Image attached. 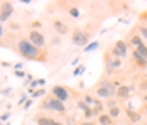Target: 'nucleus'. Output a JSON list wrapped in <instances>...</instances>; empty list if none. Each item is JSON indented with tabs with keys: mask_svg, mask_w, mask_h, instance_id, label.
<instances>
[{
	"mask_svg": "<svg viewBox=\"0 0 147 125\" xmlns=\"http://www.w3.org/2000/svg\"><path fill=\"white\" fill-rule=\"evenodd\" d=\"M69 15L76 19V17H80V10H78L76 7H71V9H69Z\"/></svg>",
	"mask_w": 147,
	"mask_h": 125,
	"instance_id": "28",
	"label": "nucleus"
},
{
	"mask_svg": "<svg viewBox=\"0 0 147 125\" xmlns=\"http://www.w3.org/2000/svg\"><path fill=\"white\" fill-rule=\"evenodd\" d=\"M83 117H85L86 120H91V118L95 117V115H93V110H91V108H88L86 111H83Z\"/></svg>",
	"mask_w": 147,
	"mask_h": 125,
	"instance_id": "27",
	"label": "nucleus"
},
{
	"mask_svg": "<svg viewBox=\"0 0 147 125\" xmlns=\"http://www.w3.org/2000/svg\"><path fill=\"white\" fill-rule=\"evenodd\" d=\"M76 107H78V108H80L81 111H86V110L90 108V107L86 105V103H85V101H83V100H78V103H76Z\"/></svg>",
	"mask_w": 147,
	"mask_h": 125,
	"instance_id": "23",
	"label": "nucleus"
},
{
	"mask_svg": "<svg viewBox=\"0 0 147 125\" xmlns=\"http://www.w3.org/2000/svg\"><path fill=\"white\" fill-rule=\"evenodd\" d=\"M120 115H122V108H120V107H113V108H110V110H108V117H110V118H112V120H117L118 117H120Z\"/></svg>",
	"mask_w": 147,
	"mask_h": 125,
	"instance_id": "17",
	"label": "nucleus"
},
{
	"mask_svg": "<svg viewBox=\"0 0 147 125\" xmlns=\"http://www.w3.org/2000/svg\"><path fill=\"white\" fill-rule=\"evenodd\" d=\"M30 83H32V76H30V74H27V78H26L24 84H30Z\"/></svg>",
	"mask_w": 147,
	"mask_h": 125,
	"instance_id": "31",
	"label": "nucleus"
},
{
	"mask_svg": "<svg viewBox=\"0 0 147 125\" xmlns=\"http://www.w3.org/2000/svg\"><path fill=\"white\" fill-rule=\"evenodd\" d=\"M83 73H85V64H81V66H76V68H74L73 76H80V74H83Z\"/></svg>",
	"mask_w": 147,
	"mask_h": 125,
	"instance_id": "25",
	"label": "nucleus"
},
{
	"mask_svg": "<svg viewBox=\"0 0 147 125\" xmlns=\"http://www.w3.org/2000/svg\"><path fill=\"white\" fill-rule=\"evenodd\" d=\"M98 125H113V120L108 117V113L98 115Z\"/></svg>",
	"mask_w": 147,
	"mask_h": 125,
	"instance_id": "16",
	"label": "nucleus"
},
{
	"mask_svg": "<svg viewBox=\"0 0 147 125\" xmlns=\"http://www.w3.org/2000/svg\"><path fill=\"white\" fill-rule=\"evenodd\" d=\"M127 117H129V120H130V124H139L140 120H142V115H140V111L134 110V108H127Z\"/></svg>",
	"mask_w": 147,
	"mask_h": 125,
	"instance_id": "14",
	"label": "nucleus"
},
{
	"mask_svg": "<svg viewBox=\"0 0 147 125\" xmlns=\"http://www.w3.org/2000/svg\"><path fill=\"white\" fill-rule=\"evenodd\" d=\"M53 122H54V118H51V117H37L36 118L37 125H51Z\"/></svg>",
	"mask_w": 147,
	"mask_h": 125,
	"instance_id": "18",
	"label": "nucleus"
},
{
	"mask_svg": "<svg viewBox=\"0 0 147 125\" xmlns=\"http://www.w3.org/2000/svg\"><path fill=\"white\" fill-rule=\"evenodd\" d=\"M9 117H10V113H9V111H5V113L0 117V122H5V120H9Z\"/></svg>",
	"mask_w": 147,
	"mask_h": 125,
	"instance_id": "30",
	"label": "nucleus"
},
{
	"mask_svg": "<svg viewBox=\"0 0 147 125\" xmlns=\"http://www.w3.org/2000/svg\"><path fill=\"white\" fill-rule=\"evenodd\" d=\"M103 107H105V105H103V101L96 98L95 105L91 107V110H93V115H96V117H98V115H102V113H103Z\"/></svg>",
	"mask_w": 147,
	"mask_h": 125,
	"instance_id": "15",
	"label": "nucleus"
},
{
	"mask_svg": "<svg viewBox=\"0 0 147 125\" xmlns=\"http://www.w3.org/2000/svg\"><path fill=\"white\" fill-rule=\"evenodd\" d=\"M132 86H129V84H120L117 88V91H115V95L118 98H122V100H127V98L130 97V93H132Z\"/></svg>",
	"mask_w": 147,
	"mask_h": 125,
	"instance_id": "10",
	"label": "nucleus"
},
{
	"mask_svg": "<svg viewBox=\"0 0 147 125\" xmlns=\"http://www.w3.org/2000/svg\"><path fill=\"white\" fill-rule=\"evenodd\" d=\"M137 34L142 37V39H147V29L144 26H139V30H137Z\"/></svg>",
	"mask_w": 147,
	"mask_h": 125,
	"instance_id": "24",
	"label": "nucleus"
},
{
	"mask_svg": "<svg viewBox=\"0 0 147 125\" xmlns=\"http://www.w3.org/2000/svg\"><path fill=\"white\" fill-rule=\"evenodd\" d=\"M53 27H54V30L58 32L59 36H66V34H69V27H68L63 20H53Z\"/></svg>",
	"mask_w": 147,
	"mask_h": 125,
	"instance_id": "11",
	"label": "nucleus"
},
{
	"mask_svg": "<svg viewBox=\"0 0 147 125\" xmlns=\"http://www.w3.org/2000/svg\"><path fill=\"white\" fill-rule=\"evenodd\" d=\"M51 125H64V124H63V122H59V120H54Z\"/></svg>",
	"mask_w": 147,
	"mask_h": 125,
	"instance_id": "36",
	"label": "nucleus"
},
{
	"mask_svg": "<svg viewBox=\"0 0 147 125\" xmlns=\"http://www.w3.org/2000/svg\"><path fill=\"white\" fill-rule=\"evenodd\" d=\"M81 100H83V101H85V103L88 105L90 108H91V107L95 105V101H96V98L93 97V95H90V93H86V95H85V97L81 98Z\"/></svg>",
	"mask_w": 147,
	"mask_h": 125,
	"instance_id": "19",
	"label": "nucleus"
},
{
	"mask_svg": "<svg viewBox=\"0 0 147 125\" xmlns=\"http://www.w3.org/2000/svg\"><path fill=\"white\" fill-rule=\"evenodd\" d=\"M29 42H32V44H34L36 47H39V49H44L46 37H44V34H42L41 30L32 29V30H29Z\"/></svg>",
	"mask_w": 147,
	"mask_h": 125,
	"instance_id": "6",
	"label": "nucleus"
},
{
	"mask_svg": "<svg viewBox=\"0 0 147 125\" xmlns=\"http://www.w3.org/2000/svg\"><path fill=\"white\" fill-rule=\"evenodd\" d=\"M117 105H118L117 100H113V98H108V100H107V103H105V107H107L108 110H110V108H113V107H117Z\"/></svg>",
	"mask_w": 147,
	"mask_h": 125,
	"instance_id": "22",
	"label": "nucleus"
},
{
	"mask_svg": "<svg viewBox=\"0 0 147 125\" xmlns=\"http://www.w3.org/2000/svg\"><path fill=\"white\" fill-rule=\"evenodd\" d=\"M118 86H120V84H118L117 81H110V80L105 76V78H102V80L98 81V84L95 86V93H96L98 100H108V98H112L115 95V91H117Z\"/></svg>",
	"mask_w": 147,
	"mask_h": 125,
	"instance_id": "2",
	"label": "nucleus"
},
{
	"mask_svg": "<svg viewBox=\"0 0 147 125\" xmlns=\"http://www.w3.org/2000/svg\"><path fill=\"white\" fill-rule=\"evenodd\" d=\"M47 107L51 111H56V113H66V107L63 101H59L58 98H54L53 95L47 97Z\"/></svg>",
	"mask_w": 147,
	"mask_h": 125,
	"instance_id": "9",
	"label": "nucleus"
},
{
	"mask_svg": "<svg viewBox=\"0 0 147 125\" xmlns=\"http://www.w3.org/2000/svg\"><path fill=\"white\" fill-rule=\"evenodd\" d=\"M122 66V59L120 57H117V56H113L112 53L108 54H105V73H107V78L113 73V70H117V68H120Z\"/></svg>",
	"mask_w": 147,
	"mask_h": 125,
	"instance_id": "4",
	"label": "nucleus"
},
{
	"mask_svg": "<svg viewBox=\"0 0 147 125\" xmlns=\"http://www.w3.org/2000/svg\"><path fill=\"white\" fill-rule=\"evenodd\" d=\"M10 91H12V90H10V88H5V90H2V91H0V93H2V95H9V93H10Z\"/></svg>",
	"mask_w": 147,
	"mask_h": 125,
	"instance_id": "33",
	"label": "nucleus"
},
{
	"mask_svg": "<svg viewBox=\"0 0 147 125\" xmlns=\"http://www.w3.org/2000/svg\"><path fill=\"white\" fill-rule=\"evenodd\" d=\"M135 51L142 56L144 59H147V44H140L139 47H135Z\"/></svg>",
	"mask_w": 147,
	"mask_h": 125,
	"instance_id": "20",
	"label": "nucleus"
},
{
	"mask_svg": "<svg viewBox=\"0 0 147 125\" xmlns=\"http://www.w3.org/2000/svg\"><path fill=\"white\" fill-rule=\"evenodd\" d=\"M132 61L137 68H147V59H144L135 49H132Z\"/></svg>",
	"mask_w": 147,
	"mask_h": 125,
	"instance_id": "12",
	"label": "nucleus"
},
{
	"mask_svg": "<svg viewBox=\"0 0 147 125\" xmlns=\"http://www.w3.org/2000/svg\"><path fill=\"white\" fill-rule=\"evenodd\" d=\"M51 95L54 98H58L59 101H63V103H66V101L71 100V93H69L68 86H63V84H54L51 88Z\"/></svg>",
	"mask_w": 147,
	"mask_h": 125,
	"instance_id": "5",
	"label": "nucleus"
},
{
	"mask_svg": "<svg viewBox=\"0 0 147 125\" xmlns=\"http://www.w3.org/2000/svg\"><path fill=\"white\" fill-rule=\"evenodd\" d=\"M30 105H32V100H27V101L24 103V108H29Z\"/></svg>",
	"mask_w": 147,
	"mask_h": 125,
	"instance_id": "34",
	"label": "nucleus"
},
{
	"mask_svg": "<svg viewBox=\"0 0 147 125\" xmlns=\"http://www.w3.org/2000/svg\"><path fill=\"white\" fill-rule=\"evenodd\" d=\"M142 101H144V103H147V91L144 93V97H142Z\"/></svg>",
	"mask_w": 147,
	"mask_h": 125,
	"instance_id": "38",
	"label": "nucleus"
},
{
	"mask_svg": "<svg viewBox=\"0 0 147 125\" xmlns=\"http://www.w3.org/2000/svg\"><path fill=\"white\" fill-rule=\"evenodd\" d=\"M80 125H95V124H93V122H81Z\"/></svg>",
	"mask_w": 147,
	"mask_h": 125,
	"instance_id": "39",
	"label": "nucleus"
},
{
	"mask_svg": "<svg viewBox=\"0 0 147 125\" xmlns=\"http://www.w3.org/2000/svg\"><path fill=\"white\" fill-rule=\"evenodd\" d=\"M0 125H3V124H2V122H0Z\"/></svg>",
	"mask_w": 147,
	"mask_h": 125,
	"instance_id": "41",
	"label": "nucleus"
},
{
	"mask_svg": "<svg viewBox=\"0 0 147 125\" xmlns=\"http://www.w3.org/2000/svg\"><path fill=\"white\" fill-rule=\"evenodd\" d=\"M113 56H117V57H120V59H123L125 56H127V53H129V44L125 41H117L115 44H113V47H112V51H110Z\"/></svg>",
	"mask_w": 147,
	"mask_h": 125,
	"instance_id": "7",
	"label": "nucleus"
},
{
	"mask_svg": "<svg viewBox=\"0 0 147 125\" xmlns=\"http://www.w3.org/2000/svg\"><path fill=\"white\" fill-rule=\"evenodd\" d=\"M17 53L22 56L27 61H46V49H39L36 47L32 42H29V39H19L17 41Z\"/></svg>",
	"mask_w": 147,
	"mask_h": 125,
	"instance_id": "1",
	"label": "nucleus"
},
{
	"mask_svg": "<svg viewBox=\"0 0 147 125\" xmlns=\"http://www.w3.org/2000/svg\"><path fill=\"white\" fill-rule=\"evenodd\" d=\"M144 125H147V124H144Z\"/></svg>",
	"mask_w": 147,
	"mask_h": 125,
	"instance_id": "43",
	"label": "nucleus"
},
{
	"mask_svg": "<svg viewBox=\"0 0 147 125\" xmlns=\"http://www.w3.org/2000/svg\"><path fill=\"white\" fill-rule=\"evenodd\" d=\"M71 42L78 47H85L90 44V34L86 30H81V29H74L73 34H71Z\"/></svg>",
	"mask_w": 147,
	"mask_h": 125,
	"instance_id": "3",
	"label": "nucleus"
},
{
	"mask_svg": "<svg viewBox=\"0 0 147 125\" xmlns=\"http://www.w3.org/2000/svg\"><path fill=\"white\" fill-rule=\"evenodd\" d=\"M3 34H5V30H3V26H2V24H0V39H2V37H3Z\"/></svg>",
	"mask_w": 147,
	"mask_h": 125,
	"instance_id": "35",
	"label": "nucleus"
},
{
	"mask_svg": "<svg viewBox=\"0 0 147 125\" xmlns=\"http://www.w3.org/2000/svg\"><path fill=\"white\" fill-rule=\"evenodd\" d=\"M14 74L17 76V78H26V73L22 70H17V71H14Z\"/></svg>",
	"mask_w": 147,
	"mask_h": 125,
	"instance_id": "29",
	"label": "nucleus"
},
{
	"mask_svg": "<svg viewBox=\"0 0 147 125\" xmlns=\"http://www.w3.org/2000/svg\"><path fill=\"white\" fill-rule=\"evenodd\" d=\"M95 49H98V42H90L88 46L85 47V53H91V51H95Z\"/></svg>",
	"mask_w": 147,
	"mask_h": 125,
	"instance_id": "21",
	"label": "nucleus"
},
{
	"mask_svg": "<svg viewBox=\"0 0 147 125\" xmlns=\"http://www.w3.org/2000/svg\"><path fill=\"white\" fill-rule=\"evenodd\" d=\"M144 27H146V29H147V15H146V26H144Z\"/></svg>",
	"mask_w": 147,
	"mask_h": 125,
	"instance_id": "40",
	"label": "nucleus"
},
{
	"mask_svg": "<svg viewBox=\"0 0 147 125\" xmlns=\"http://www.w3.org/2000/svg\"><path fill=\"white\" fill-rule=\"evenodd\" d=\"M12 14H14V3H10V2H2V3H0V24H2V22H7Z\"/></svg>",
	"mask_w": 147,
	"mask_h": 125,
	"instance_id": "8",
	"label": "nucleus"
},
{
	"mask_svg": "<svg viewBox=\"0 0 147 125\" xmlns=\"http://www.w3.org/2000/svg\"><path fill=\"white\" fill-rule=\"evenodd\" d=\"M44 93H46V90H36L34 93H32V98H41V97H44Z\"/></svg>",
	"mask_w": 147,
	"mask_h": 125,
	"instance_id": "26",
	"label": "nucleus"
},
{
	"mask_svg": "<svg viewBox=\"0 0 147 125\" xmlns=\"http://www.w3.org/2000/svg\"><path fill=\"white\" fill-rule=\"evenodd\" d=\"M0 105H2V101H0Z\"/></svg>",
	"mask_w": 147,
	"mask_h": 125,
	"instance_id": "42",
	"label": "nucleus"
},
{
	"mask_svg": "<svg viewBox=\"0 0 147 125\" xmlns=\"http://www.w3.org/2000/svg\"><path fill=\"white\" fill-rule=\"evenodd\" d=\"M20 68H22V64H20V63H19V64H15V66H14V70H15V71H17V70H20Z\"/></svg>",
	"mask_w": 147,
	"mask_h": 125,
	"instance_id": "37",
	"label": "nucleus"
},
{
	"mask_svg": "<svg viewBox=\"0 0 147 125\" xmlns=\"http://www.w3.org/2000/svg\"><path fill=\"white\" fill-rule=\"evenodd\" d=\"M140 90H146V91H147V80H146V81H142V83H140Z\"/></svg>",
	"mask_w": 147,
	"mask_h": 125,
	"instance_id": "32",
	"label": "nucleus"
},
{
	"mask_svg": "<svg viewBox=\"0 0 147 125\" xmlns=\"http://www.w3.org/2000/svg\"><path fill=\"white\" fill-rule=\"evenodd\" d=\"M125 42H127V44H129L130 47H134V49H135V47H139L140 44H144V41H142V37H140V36H139V34H137L135 30H134L132 34H130L129 41H125Z\"/></svg>",
	"mask_w": 147,
	"mask_h": 125,
	"instance_id": "13",
	"label": "nucleus"
}]
</instances>
